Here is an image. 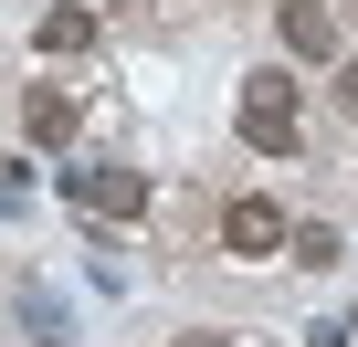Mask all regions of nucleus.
I'll return each instance as SVG.
<instances>
[{
  "label": "nucleus",
  "instance_id": "nucleus-4",
  "mask_svg": "<svg viewBox=\"0 0 358 347\" xmlns=\"http://www.w3.org/2000/svg\"><path fill=\"white\" fill-rule=\"evenodd\" d=\"M285 53L295 64H327L337 53V11H327V0H285Z\"/></svg>",
  "mask_w": 358,
  "mask_h": 347
},
{
  "label": "nucleus",
  "instance_id": "nucleus-7",
  "mask_svg": "<svg viewBox=\"0 0 358 347\" xmlns=\"http://www.w3.org/2000/svg\"><path fill=\"white\" fill-rule=\"evenodd\" d=\"M285 253H295L306 274H337V263H348V242H337L327 221H295V232H285Z\"/></svg>",
  "mask_w": 358,
  "mask_h": 347
},
{
  "label": "nucleus",
  "instance_id": "nucleus-2",
  "mask_svg": "<svg viewBox=\"0 0 358 347\" xmlns=\"http://www.w3.org/2000/svg\"><path fill=\"white\" fill-rule=\"evenodd\" d=\"M222 253H243V263H264V253H285V200H264V190H243V200L222 211Z\"/></svg>",
  "mask_w": 358,
  "mask_h": 347
},
{
  "label": "nucleus",
  "instance_id": "nucleus-5",
  "mask_svg": "<svg viewBox=\"0 0 358 347\" xmlns=\"http://www.w3.org/2000/svg\"><path fill=\"white\" fill-rule=\"evenodd\" d=\"M22 137H32V147H74V95H64V84H32V95H22Z\"/></svg>",
  "mask_w": 358,
  "mask_h": 347
},
{
  "label": "nucleus",
  "instance_id": "nucleus-8",
  "mask_svg": "<svg viewBox=\"0 0 358 347\" xmlns=\"http://www.w3.org/2000/svg\"><path fill=\"white\" fill-rule=\"evenodd\" d=\"M22 326H32V347H74V337H64V305L32 295V284H22Z\"/></svg>",
  "mask_w": 358,
  "mask_h": 347
},
{
  "label": "nucleus",
  "instance_id": "nucleus-10",
  "mask_svg": "<svg viewBox=\"0 0 358 347\" xmlns=\"http://www.w3.org/2000/svg\"><path fill=\"white\" fill-rule=\"evenodd\" d=\"M337 105H348V116H358V64H337Z\"/></svg>",
  "mask_w": 358,
  "mask_h": 347
},
{
  "label": "nucleus",
  "instance_id": "nucleus-6",
  "mask_svg": "<svg viewBox=\"0 0 358 347\" xmlns=\"http://www.w3.org/2000/svg\"><path fill=\"white\" fill-rule=\"evenodd\" d=\"M32 43H43V53H85V43H95V11H85V0H64V11H43Z\"/></svg>",
  "mask_w": 358,
  "mask_h": 347
},
{
  "label": "nucleus",
  "instance_id": "nucleus-9",
  "mask_svg": "<svg viewBox=\"0 0 358 347\" xmlns=\"http://www.w3.org/2000/svg\"><path fill=\"white\" fill-rule=\"evenodd\" d=\"M306 347H358V326H316V337H306Z\"/></svg>",
  "mask_w": 358,
  "mask_h": 347
},
{
  "label": "nucleus",
  "instance_id": "nucleus-3",
  "mask_svg": "<svg viewBox=\"0 0 358 347\" xmlns=\"http://www.w3.org/2000/svg\"><path fill=\"white\" fill-rule=\"evenodd\" d=\"M64 190H74L85 211H116V221L148 211V179H137V168H64Z\"/></svg>",
  "mask_w": 358,
  "mask_h": 347
},
{
  "label": "nucleus",
  "instance_id": "nucleus-1",
  "mask_svg": "<svg viewBox=\"0 0 358 347\" xmlns=\"http://www.w3.org/2000/svg\"><path fill=\"white\" fill-rule=\"evenodd\" d=\"M243 147H253V158H295V147H306V116H295V84H285V64L243 84Z\"/></svg>",
  "mask_w": 358,
  "mask_h": 347
}]
</instances>
